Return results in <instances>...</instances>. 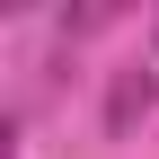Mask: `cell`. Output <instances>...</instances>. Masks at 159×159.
Here are the masks:
<instances>
[{
	"label": "cell",
	"mask_w": 159,
	"mask_h": 159,
	"mask_svg": "<svg viewBox=\"0 0 159 159\" xmlns=\"http://www.w3.org/2000/svg\"><path fill=\"white\" fill-rule=\"evenodd\" d=\"M150 97H159V80L150 71H124L115 97H106V133H133V115H150Z\"/></svg>",
	"instance_id": "1"
}]
</instances>
